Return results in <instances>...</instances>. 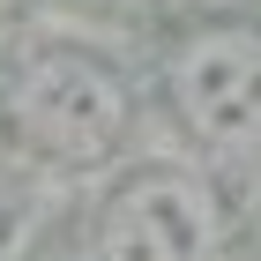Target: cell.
<instances>
[{"mask_svg":"<svg viewBox=\"0 0 261 261\" xmlns=\"http://www.w3.org/2000/svg\"><path fill=\"white\" fill-rule=\"evenodd\" d=\"M0 120L45 164H105L120 149L135 105H127V82L97 53L45 45V53H30L15 75L0 82Z\"/></svg>","mask_w":261,"mask_h":261,"instance_id":"obj_1","label":"cell"},{"mask_svg":"<svg viewBox=\"0 0 261 261\" xmlns=\"http://www.w3.org/2000/svg\"><path fill=\"white\" fill-rule=\"evenodd\" d=\"M164 97L201 149H261V30L254 22H201L164 60Z\"/></svg>","mask_w":261,"mask_h":261,"instance_id":"obj_2","label":"cell"},{"mask_svg":"<svg viewBox=\"0 0 261 261\" xmlns=\"http://www.w3.org/2000/svg\"><path fill=\"white\" fill-rule=\"evenodd\" d=\"M224 201L201 172L149 164L120 179L97 209V261H217Z\"/></svg>","mask_w":261,"mask_h":261,"instance_id":"obj_3","label":"cell"},{"mask_svg":"<svg viewBox=\"0 0 261 261\" xmlns=\"http://www.w3.org/2000/svg\"><path fill=\"white\" fill-rule=\"evenodd\" d=\"M0 239H8V194H0Z\"/></svg>","mask_w":261,"mask_h":261,"instance_id":"obj_4","label":"cell"}]
</instances>
